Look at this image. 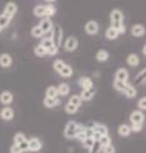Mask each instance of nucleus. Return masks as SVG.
I'll use <instances>...</instances> for the list:
<instances>
[{"mask_svg":"<svg viewBox=\"0 0 146 153\" xmlns=\"http://www.w3.org/2000/svg\"><path fill=\"white\" fill-rule=\"evenodd\" d=\"M145 73H146V70H141L139 75H137V78H136V83H142V80H145Z\"/></svg>","mask_w":146,"mask_h":153,"instance_id":"nucleus-43","label":"nucleus"},{"mask_svg":"<svg viewBox=\"0 0 146 153\" xmlns=\"http://www.w3.org/2000/svg\"><path fill=\"white\" fill-rule=\"evenodd\" d=\"M56 13V8L54 5H46V13H45V18H48L51 16H54Z\"/></svg>","mask_w":146,"mask_h":153,"instance_id":"nucleus-32","label":"nucleus"},{"mask_svg":"<svg viewBox=\"0 0 146 153\" xmlns=\"http://www.w3.org/2000/svg\"><path fill=\"white\" fill-rule=\"evenodd\" d=\"M106 36H107L108 40H116V38L120 36V33L117 32V31L114 30V28L109 27V28H108V30L106 31Z\"/></svg>","mask_w":146,"mask_h":153,"instance_id":"nucleus-23","label":"nucleus"},{"mask_svg":"<svg viewBox=\"0 0 146 153\" xmlns=\"http://www.w3.org/2000/svg\"><path fill=\"white\" fill-rule=\"evenodd\" d=\"M60 103V100L56 97V98H50V97H46L43 100V105H45V107L47 108H52L55 106H57V105Z\"/></svg>","mask_w":146,"mask_h":153,"instance_id":"nucleus-17","label":"nucleus"},{"mask_svg":"<svg viewBox=\"0 0 146 153\" xmlns=\"http://www.w3.org/2000/svg\"><path fill=\"white\" fill-rule=\"evenodd\" d=\"M42 147V143L37 138H32L31 140H28V151L31 152H38Z\"/></svg>","mask_w":146,"mask_h":153,"instance_id":"nucleus-9","label":"nucleus"},{"mask_svg":"<svg viewBox=\"0 0 146 153\" xmlns=\"http://www.w3.org/2000/svg\"><path fill=\"white\" fill-rule=\"evenodd\" d=\"M94 142H95V140H94L93 138H85V139H84L81 143H83V146L85 147V148L90 149V148L93 147V144H94Z\"/></svg>","mask_w":146,"mask_h":153,"instance_id":"nucleus-36","label":"nucleus"},{"mask_svg":"<svg viewBox=\"0 0 146 153\" xmlns=\"http://www.w3.org/2000/svg\"><path fill=\"white\" fill-rule=\"evenodd\" d=\"M46 1H48V3H52V1H55V0H46Z\"/></svg>","mask_w":146,"mask_h":153,"instance_id":"nucleus-49","label":"nucleus"},{"mask_svg":"<svg viewBox=\"0 0 146 153\" xmlns=\"http://www.w3.org/2000/svg\"><path fill=\"white\" fill-rule=\"evenodd\" d=\"M145 33V27L142 25H135L132 27V35L135 37H141Z\"/></svg>","mask_w":146,"mask_h":153,"instance_id":"nucleus-19","label":"nucleus"},{"mask_svg":"<svg viewBox=\"0 0 146 153\" xmlns=\"http://www.w3.org/2000/svg\"><path fill=\"white\" fill-rule=\"evenodd\" d=\"M137 106H139L140 110H145L146 108V97H142L140 100L139 103H137Z\"/></svg>","mask_w":146,"mask_h":153,"instance_id":"nucleus-45","label":"nucleus"},{"mask_svg":"<svg viewBox=\"0 0 146 153\" xmlns=\"http://www.w3.org/2000/svg\"><path fill=\"white\" fill-rule=\"evenodd\" d=\"M0 31H1V28H0Z\"/></svg>","mask_w":146,"mask_h":153,"instance_id":"nucleus-50","label":"nucleus"},{"mask_svg":"<svg viewBox=\"0 0 146 153\" xmlns=\"http://www.w3.org/2000/svg\"><path fill=\"white\" fill-rule=\"evenodd\" d=\"M93 130L99 134L101 137L108 135V129L104 125H102V124H93Z\"/></svg>","mask_w":146,"mask_h":153,"instance_id":"nucleus-16","label":"nucleus"},{"mask_svg":"<svg viewBox=\"0 0 146 153\" xmlns=\"http://www.w3.org/2000/svg\"><path fill=\"white\" fill-rule=\"evenodd\" d=\"M65 65H66V64H65L62 60H56L55 63H54V69H55L56 71H57V73H60V70L62 69Z\"/></svg>","mask_w":146,"mask_h":153,"instance_id":"nucleus-35","label":"nucleus"},{"mask_svg":"<svg viewBox=\"0 0 146 153\" xmlns=\"http://www.w3.org/2000/svg\"><path fill=\"white\" fill-rule=\"evenodd\" d=\"M52 31H54L52 37H50V38L52 40L54 45L56 47H59L61 45V42H62V28L60 26H55V27H52Z\"/></svg>","mask_w":146,"mask_h":153,"instance_id":"nucleus-2","label":"nucleus"},{"mask_svg":"<svg viewBox=\"0 0 146 153\" xmlns=\"http://www.w3.org/2000/svg\"><path fill=\"white\" fill-rule=\"evenodd\" d=\"M131 131H140L141 129H142V124H132V126H130Z\"/></svg>","mask_w":146,"mask_h":153,"instance_id":"nucleus-44","label":"nucleus"},{"mask_svg":"<svg viewBox=\"0 0 146 153\" xmlns=\"http://www.w3.org/2000/svg\"><path fill=\"white\" fill-rule=\"evenodd\" d=\"M57 88L54 87V85H51V87L47 88L46 91V97H50V98H56L57 97Z\"/></svg>","mask_w":146,"mask_h":153,"instance_id":"nucleus-25","label":"nucleus"},{"mask_svg":"<svg viewBox=\"0 0 146 153\" xmlns=\"http://www.w3.org/2000/svg\"><path fill=\"white\" fill-rule=\"evenodd\" d=\"M76 128H78V124L75 121H69L66 128H65V137L67 138V139H73V138H75V135H76Z\"/></svg>","mask_w":146,"mask_h":153,"instance_id":"nucleus-3","label":"nucleus"},{"mask_svg":"<svg viewBox=\"0 0 146 153\" xmlns=\"http://www.w3.org/2000/svg\"><path fill=\"white\" fill-rule=\"evenodd\" d=\"M60 74H61V76H64V78H69V76L73 74L71 66H70V65H65L64 68L60 70Z\"/></svg>","mask_w":146,"mask_h":153,"instance_id":"nucleus-26","label":"nucleus"},{"mask_svg":"<svg viewBox=\"0 0 146 153\" xmlns=\"http://www.w3.org/2000/svg\"><path fill=\"white\" fill-rule=\"evenodd\" d=\"M32 36H34V37H42V36H43V32L41 31V28L38 26H34L33 28H32Z\"/></svg>","mask_w":146,"mask_h":153,"instance_id":"nucleus-38","label":"nucleus"},{"mask_svg":"<svg viewBox=\"0 0 146 153\" xmlns=\"http://www.w3.org/2000/svg\"><path fill=\"white\" fill-rule=\"evenodd\" d=\"M127 64L131 65V66H137L140 64V59L136 54H130L127 56Z\"/></svg>","mask_w":146,"mask_h":153,"instance_id":"nucleus-21","label":"nucleus"},{"mask_svg":"<svg viewBox=\"0 0 146 153\" xmlns=\"http://www.w3.org/2000/svg\"><path fill=\"white\" fill-rule=\"evenodd\" d=\"M34 16L37 17H45V13H46V5H37L34 8Z\"/></svg>","mask_w":146,"mask_h":153,"instance_id":"nucleus-28","label":"nucleus"},{"mask_svg":"<svg viewBox=\"0 0 146 153\" xmlns=\"http://www.w3.org/2000/svg\"><path fill=\"white\" fill-rule=\"evenodd\" d=\"M10 153H22V152H21L19 148H18V146L14 144V146H12V148H10Z\"/></svg>","mask_w":146,"mask_h":153,"instance_id":"nucleus-47","label":"nucleus"},{"mask_svg":"<svg viewBox=\"0 0 146 153\" xmlns=\"http://www.w3.org/2000/svg\"><path fill=\"white\" fill-rule=\"evenodd\" d=\"M41 46L45 47L46 51H47V50L50 49V47H52V46H55V45H54V42H52V40H51V38H45V40H42Z\"/></svg>","mask_w":146,"mask_h":153,"instance_id":"nucleus-33","label":"nucleus"},{"mask_svg":"<svg viewBox=\"0 0 146 153\" xmlns=\"http://www.w3.org/2000/svg\"><path fill=\"white\" fill-rule=\"evenodd\" d=\"M127 79H128V71L126 69H118L116 71V80H121V82H126L127 83Z\"/></svg>","mask_w":146,"mask_h":153,"instance_id":"nucleus-12","label":"nucleus"},{"mask_svg":"<svg viewBox=\"0 0 146 153\" xmlns=\"http://www.w3.org/2000/svg\"><path fill=\"white\" fill-rule=\"evenodd\" d=\"M9 22H10V18H9L8 16H5V14H1L0 16V28H5V27H8V25H9Z\"/></svg>","mask_w":146,"mask_h":153,"instance_id":"nucleus-29","label":"nucleus"},{"mask_svg":"<svg viewBox=\"0 0 146 153\" xmlns=\"http://www.w3.org/2000/svg\"><path fill=\"white\" fill-rule=\"evenodd\" d=\"M94 94H95V87H94V85H92V87H89V88H87V89H83V91H81L80 98H81V101H90Z\"/></svg>","mask_w":146,"mask_h":153,"instance_id":"nucleus-5","label":"nucleus"},{"mask_svg":"<svg viewBox=\"0 0 146 153\" xmlns=\"http://www.w3.org/2000/svg\"><path fill=\"white\" fill-rule=\"evenodd\" d=\"M12 56L9 54H1L0 55V65L3 66V68H8V66L12 65Z\"/></svg>","mask_w":146,"mask_h":153,"instance_id":"nucleus-13","label":"nucleus"},{"mask_svg":"<svg viewBox=\"0 0 146 153\" xmlns=\"http://www.w3.org/2000/svg\"><path fill=\"white\" fill-rule=\"evenodd\" d=\"M79 85L83 89H87L89 87H92L93 85V82H92V79L89 78V76H81V78L79 79Z\"/></svg>","mask_w":146,"mask_h":153,"instance_id":"nucleus-18","label":"nucleus"},{"mask_svg":"<svg viewBox=\"0 0 146 153\" xmlns=\"http://www.w3.org/2000/svg\"><path fill=\"white\" fill-rule=\"evenodd\" d=\"M38 27L41 28V31L43 32V35H45V33H48L50 31H52L54 25H52V22H51L48 18H43V19H42V21L40 22Z\"/></svg>","mask_w":146,"mask_h":153,"instance_id":"nucleus-8","label":"nucleus"},{"mask_svg":"<svg viewBox=\"0 0 146 153\" xmlns=\"http://www.w3.org/2000/svg\"><path fill=\"white\" fill-rule=\"evenodd\" d=\"M98 142H99L101 147L103 148V147H106V146H109V144H111V138L108 137V135H104V137H102Z\"/></svg>","mask_w":146,"mask_h":153,"instance_id":"nucleus-34","label":"nucleus"},{"mask_svg":"<svg viewBox=\"0 0 146 153\" xmlns=\"http://www.w3.org/2000/svg\"><path fill=\"white\" fill-rule=\"evenodd\" d=\"M17 10H18V7H17V4L15 3H13V1H9L7 5H5V8H4V14L5 16H8L9 18H13V16L17 13Z\"/></svg>","mask_w":146,"mask_h":153,"instance_id":"nucleus-7","label":"nucleus"},{"mask_svg":"<svg viewBox=\"0 0 146 153\" xmlns=\"http://www.w3.org/2000/svg\"><path fill=\"white\" fill-rule=\"evenodd\" d=\"M102 151H103V153H116L114 147H113L112 144H109V146H106V147H103V148H102Z\"/></svg>","mask_w":146,"mask_h":153,"instance_id":"nucleus-42","label":"nucleus"},{"mask_svg":"<svg viewBox=\"0 0 146 153\" xmlns=\"http://www.w3.org/2000/svg\"><path fill=\"white\" fill-rule=\"evenodd\" d=\"M0 116H1V119H4V120H12L14 117V111L10 107H4L1 110V112H0Z\"/></svg>","mask_w":146,"mask_h":153,"instance_id":"nucleus-14","label":"nucleus"},{"mask_svg":"<svg viewBox=\"0 0 146 153\" xmlns=\"http://www.w3.org/2000/svg\"><path fill=\"white\" fill-rule=\"evenodd\" d=\"M15 146H17V144H15ZM18 148L21 149L22 153H23V152H27V151H28V140L26 139V140H23L22 143H19V144H18Z\"/></svg>","mask_w":146,"mask_h":153,"instance_id":"nucleus-41","label":"nucleus"},{"mask_svg":"<svg viewBox=\"0 0 146 153\" xmlns=\"http://www.w3.org/2000/svg\"><path fill=\"white\" fill-rule=\"evenodd\" d=\"M69 103H71L73 106H75V107H79L80 103H81V98H80L79 94H74V96H71V97H70Z\"/></svg>","mask_w":146,"mask_h":153,"instance_id":"nucleus-27","label":"nucleus"},{"mask_svg":"<svg viewBox=\"0 0 146 153\" xmlns=\"http://www.w3.org/2000/svg\"><path fill=\"white\" fill-rule=\"evenodd\" d=\"M57 49H59V47H56V46L50 47V49L47 50V55H55L56 52H57Z\"/></svg>","mask_w":146,"mask_h":153,"instance_id":"nucleus-46","label":"nucleus"},{"mask_svg":"<svg viewBox=\"0 0 146 153\" xmlns=\"http://www.w3.org/2000/svg\"><path fill=\"white\" fill-rule=\"evenodd\" d=\"M97 60L98 61H101V63H103V61H107L108 59H109V54H108V51L107 50H99L97 52Z\"/></svg>","mask_w":146,"mask_h":153,"instance_id":"nucleus-22","label":"nucleus"},{"mask_svg":"<svg viewBox=\"0 0 146 153\" xmlns=\"http://www.w3.org/2000/svg\"><path fill=\"white\" fill-rule=\"evenodd\" d=\"M102 151V147L99 144V142H94L93 147L90 148V153H99Z\"/></svg>","mask_w":146,"mask_h":153,"instance_id":"nucleus-39","label":"nucleus"},{"mask_svg":"<svg viewBox=\"0 0 146 153\" xmlns=\"http://www.w3.org/2000/svg\"><path fill=\"white\" fill-rule=\"evenodd\" d=\"M56 88H57V94H60V96H66L70 92V85L67 83H61L59 87H56Z\"/></svg>","mask_w":146,"mask_h":153,"instance_id":"nucleus-20","label":"nucleus"},{"mask_svg":"<svg viewBox=\"0 0 146 153\" xmlns=\"http://www.w3.org/2000/svg\"><path fill=\"white\" fill-rule=\"evenodd\" d=\"M142 54H144V55H145V54H146V47H145V46H144V47H142Z\"/></svg>","mask_w":146,"mask_h":153,"instance_id":"nucleus-48","label":"nucleus"},{"mask_svg":"<svg viewBox=\"0 0 146 153\" xmlns=\"http://www.w3.org/2000/svg\"><path fill=\"white\" fill-rule=\"evenodd\" d=\"M130 133H131V129L128 125H126V124H123V125H121L118 128V134L121 137H128Z\"/></svg>","mask_w":146,"mask_h":153,"instance_id":"nucleus-24","label":"nucleus"},{"mask_svg":"<svg viewBox=\"0 0 146 153\" xmlns=\"http://www.w3.org/2000/svg\"><path fill=\"white\" fill-rule=\"evenodd\" d=\"M78 38L76 37H74V36H71V37H69L66 41H65V50L66 51H69V52H73V51H75L78 49Z\"/></svg>","mask_w":146,"mask_h":153,"instance_id":"nucleus-4","label":"nucleus"},{"mask_svg":"<svg viewBox=\"0 0 146 153\" xmlns=\"http://www.w3.org/2000/svg\"><path fill=\"white\" fill-rule=\"evenodd\" d=\"M130 120L132 124H142L145 120V116L141 111H134L130 116Z\"/></svg>","mask_w":146,"mask_h":153,"instance_id":"nucleus-10","label":"nucleus"},{"mask_svg":"<svg viewBox=\"0 0 146 153\" xmlns=\"http://www.w3.org/2000/svg\"><path fill=\"white\" fill-rule=\"evenodd\" d=\"M126 82H121V80H114V83H113V87H114L116 91H118V92H123V89L126 87Z\"/></svg>","mask_w":146,"mask_h":153,"instance_id":"nucleus-31","label":"nucleus"},{"mask_svg":"<svg viewBox=\"0 0 146 153\" xmlns=\"http://www.w3.org/2000/svg\"><path fill=\"white\" fill-rule=\"evenodd\" d=\"M136 88L134 87V84H126V87L123 89V94L126 96V97H128V98H134L135 96H136Z\"/></svg>","mask_w":146,"mask_h":153,"instance_id":"nucleus-15","label":"nucleus"},{"mask_svg":"<svg viewBox=\"0 0 146 153\" xmlns=\"http://www.w3.org/2000/svg\"><path fill=\"white\" fill-rule=\"evenodd\" d=\"M0 102L4 103V105H9L13 102V94L9 92V91H4L0 94Z\"/></svg>","mask_w":146,"mask_h":153,"instance_id":"nucleus-11","label":"nucleus"},{"mask_svg":"<svg viewBox=\"0 0 146 153\" xmlns=\"http://www.w3.org/2000/svg\"><path fill=\"white\" fill-rule=\"evenodd\" d=\"M111 27L114 28V30L118 33H125L126 32V27L123 25V14L120 9H113L111 12Z\"/></svg>","mask_w":146,"mask_h":153,"instance_id":"nucleus-1","label":"nucleus"},{"mask_svg":"<svg viewBox=\"0 0 146 153\" xmlns=\"http://www.w3.org/2000/svg\"><path fill=\"white\" fill-rule=\"evenodd\" d=\"M34 54H36L37 56H40V57H43V56L47 55V51H46L45 47H42L41 45H37V46L34 47Z\"/></svg>","mask_w":146,"mask_h":153,"instance_id":"nucleus-30","label":"nucleus"},{"mask_svg":"<svg viewBox=\"0 0 146 153\" xmlns=\"http://www.w3.org/2000/svg\"><path fill=\"white\" fill-rule=\"evenodd\" d=\"M98 31H99V25L95 21H89L85 25V32L88 35H97Z\"/></svg>","mask_w":146,"mask_h":153,"instance_id":"nucleus-6","label":"nucleus"},{"mask_svg":"<svg viewBox=\"0 0 146 153\" xmlns=\"http://www.w3.org/2000/svg\"><path fill=\"white\" fill-rule=\"evenodd\" d=\"M23 140H26V137L23 135L22 133H17L15 137H14V144H19V143H22Z\"/></svg>","mask_w":146,"mask_h":153,"instance_id":"nucleus-37","label":"nucleus"},{"mask_svg":"<svg viewBox=\"0 0 146 153\" xmlns=\"http://www.w3.org/2000/svg\"><path fill=\"white\" fill-rule=\"evenodd\" d=\"M65 111H66L67 114H75L78 111V107H75V106H73L71 103H67L66 106H65Z\"/></svg>","mask_w":146,"mask_h":153,"instance_id":"nucleus-40","label":"nucleus"}]
</instances>
